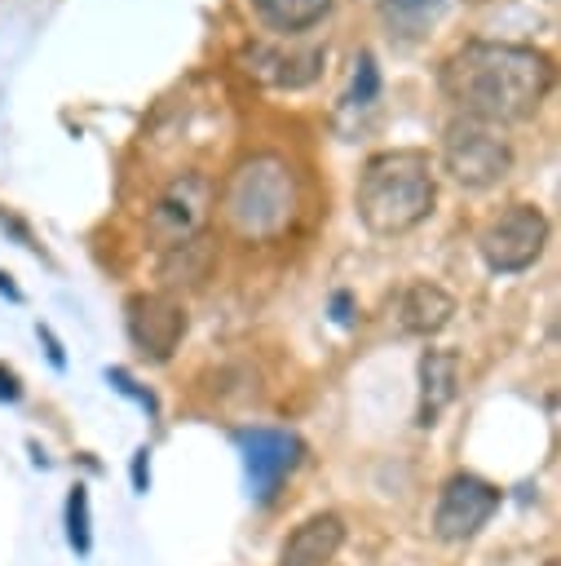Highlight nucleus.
I'll return each instance as SVG.
<instances>
[{
    "instance_id": "nucleus-22",
    "label": "nucleus",
    "mask_w": 561,
    "mask_h": 566,
    "mask_svg": "<svg viewBox=\"0 0 561 566\" xmlns=\"http://www.w3.org/2000/svg\"><path fill=\"white\" fill-rule=\"evenodd\" d=\"M18 394H22V389H18V380H13V376L0 367V398H4V402H13Z\"/></svg>"
},
{
    "instance_id": "nucleus-16",
    "label": "nucleus",
    "mask_w": 561,
    "mask_h": 566,
    "mask_svg": "<svg viewBox=\"0 0 561 566\" xmlns=\"http://www.w3.org/2000/svg\"><path fill=\"white\" fill-rule=\"evenodd\" d=\"M380 13L398 35L415 40L437 27V18L446 13V0H380Z\"/></svg>"
},
{
    "instance_id": "nucleus-10",
    "label": "nucleus",
    "mask_w": 561,
    "mask_h": 566,
    "mask_svg": "<svg viewBox=\"0 0 561 566\" xmlns=\"http://www.w3.org/2000/svg\"><path fill=\"white\" fill-rule=\"evenodd\" d=\"M239 451H243L247 486L256 500H269L278 491V482L300 464V438L287 429H243Z\"/></svg>"
},
{
    "instance_id": "nucleus-3",
    "label": "nucleus",
    "mask_w": 561,
    "mask_h": 566,
    "mask_svg": "<svg viewBox=\"0 0 561 566\" xmlns=\"http://www.w3.org/2000/svg\"><path fill=\"white\" fill-rule=\"evenodd\" d=\"M433 199H437L433 168H428V155H420V150H384V155L367 159L358 190H353L358 221L371 234L415 230L433 212Z\"/></svg>"
},
{
    "instance_id": "nucleus-20",
    "label": "nucleus",
    "mask_w": 561,
    "mask_h": 566,
    "mask_svg": "<svg viewBox=\"0 0 561 566\" xmlns=\"http://www.w3.org/2000/svg\"><path fill=\"white\" fill-rule=\"evenodd\" d=\"M146 486H150V451L141 447V451L133 455V491H141V495H146Z\"/></svg>"
},
{
    "instance_id": "nucleus-18",
    "label": "nucleus",
    "mask_w": 561,
    "mask_h": 566,
    "mask_svg": "<svg viewBox=\"0 0 561 566\" xmlns=\"http://www.w3.org/2000/svg\"><path fill=\"white\" fill-rule=\"evenodd\" d=\"M358 71H353V88H349V106H371L375 102V93H380V75H375V62H371V53H362L358 62H353Z\"/></svg>"
},
{
    "instance_id": "nucleus-2",
    "label": "nucleus",
    "mask_w": 561,
    "mask_h": 566,
    "mask_svg": "<svg viewBox=\"0 0 561 566\" xmlns=\"http://www.w3.org/2000/svg\"><path fill=\"white\" fill-rule=\"evenodd\" d=\"M300 186L283 155H247L221 186V217L243 243H269L292 230Z\"/></svg>"
},
{
    "instance_id": "nucleus-23",
    "label": "nucleus",
    "mask_w": 561,
    "mask_h": 566,
    "mask_svg": "<svg viewBox=\"0 0 561 566\" xmlns=\"http://www.w3.org/2000/svg\"><path fill=\"white\" fill-rule=\"evenodd\" d=\"M331 310H336V323H349V318H353V314H349V296H345V292H336Z\"/></svg>"
},
{
    "instance_id": "nucleus-25",
    "label": "nucleus",
    "mask_w": 561,
    "mask_h": 566,
    "mask_svg": "<svg viewBox=\"0 0 561 566\" xmlns=\"http://www.w3.org/2000/svg\"><path fill=\"white\" fill-rule=\"evenodd\" d=\"M543 566H557V562H543Z\"/></svg>"
},
{
    "instance_id": "nucleus-12",
    "label": "nucleus",
    "mask_w": 561,
    "mask_h": 566,
    "mask_svg": "<svg viewBox=\"0 0 561 566\" xmlns=\"http://www.w3.org/2000/svg\"><path fill=\"white\" fill-rule=\"evenodd\" d=\"M340 544H345V522L336 513H314L287 535L278 566H327L340 553Z\"/></svg>"
},
{
    "instance_id": "nucleus-6",
    "label": "nucleus",
    "mask_w": 561,
    "mask_h": 566,
    "mask_svg": "<svg viewBox=\"0 0 561 566\" xmlns=\"http://www.w3.org/2000/svg\"><path fill=\"white\" fill-rule=\"evenodd\" d=\"M543 243H548V217L534 208V203H512L504 208L477 239L481 248V261L495 270V274H517V270H530L539 256H543Z\"/></svg>"
},
{
    "instance_id": "nucleus-14",
    "label": "nucleus",
    "mask_w": 561,
    "mask_h": 566,
    "mask_svg": "<svg viewBox=\"0 0 561 566\" xmlns=\"http://www.w3.org/2000/svg\"><path fill=\"white\" fill-rule=\"evenodd\" d=\"M331 4H336V0H252L256 18H261L274 35H283V40H296V35H305L309 27H318V22L331 13Z\"/></svg>"
},
{
    "instance_id": "nucleus-4",
    "label": "nucleus",
    "mask_w": 561,
    "mask_h": 566,
    "mask_svg": "<svg viewBox=\"0 0 561 566\" xmlns=\"http://www.w3.org/2000/svg\"><path fill=\"white\" fill-rule=\"evenodd\" d=\"M442 164L446 172L468 186V190H486L495 186L499 177H508L512 168V146L504 137L499 124H486V119H451L446 133H442Z\"/></svg>"
},
{
    "instance_id": "nucleus-19",
    "label": "nucleus",
    "mask_w": 561,
    "mask_h": 566,
    "mask_svg": "<svg viewBox=\"0 0 561 566\" xmlns=\"http://www.w3.org/2000/svg\"><path fill=\"white\" fill-rule=\"evenodd\" d=\"M106 380H110V385H115V389H119V394H128V398H137V402H141V407H146V411H150V416H155V398H150V394H146V389H137V385H133V376H128V371H119V367H110V371H106Z\"/></svg>"
},
{
    "instance_id": "nucleus-17",
    "label": "nucleus",
    "mask_w": 561,
    "mask_h": 566,
    "mask_svg": "<svg viewBox=\"0 0 561 566\" xmlns=\"http://www.w3.org/2000/svg\"><path fill=\"white\" fill-rule=\"evenodd\" d=\"M66 539H71V548L84 557L88 548H93V531H88V491L75 482L71 486V495H66Z\"/></svg>"
},
{
    "instance_id": "nucleus-8",
    "label": "nucleus",
    "mask_w": 561,
    "mask_h": 566,
    "mask_svg": "<svg viewBox=\"0 0 561 566\" xmlns=\"http://www.w3.org/2000/svg\"><path fill=\"white\" fill-rule=\"evenodd\" d=\"M124 318H128V340L150 363H168L177 354L186 327H190L186 305L177 296H168V292H137V296H128V314Z\"/></svg>"
},
{
    "instance_id": "nucleus-24",
    "label": "nucleus",
    "mask_w": 561,
    "mask_h": 566,
    "mask_svg": "<svg viewBox=\"0 0 561 566\" xmlns=\"http://www.w3.org/2000/svg\"><path fill=\"white\" fill-rule=\"evenodd\" d=\"M0 292H4V296H9V301H22V292H18V287H13V283H9V274H0Z\"/></svg>"
},
{
    "instance_id": "nucleus-15",
    "label": "nucleus",
    "mask_w": 561,
    "mask_h": 566,
    "mask_svg": "<svg viewBox=\"0 0 561 566\" xmlns=\"http://www.w3.org/2000/svg\"><path fill=\"white\" fill-rule=\"evenodd\" d=\"M208 265H212V248H208V239L199 234V239H190V243L163 252L159 279H163V287H181V283L190 287V283H199V279L208 274Z\"/></svg>"
},
{
    "instance_id": "nucleus-7",
    "label": "nucleus",
    "mask_w": 561,
    "mask_h": 566,
    "mask_svg": "<svg viewBox=\"0 0 561 566\" xmlns=\"http://www.w3.org/2000/svg\"><path fill=\"white\" fill-rule=\"evenodd\" d=\"M239 66H243L247 80H256L265 88L296 93V88H309L322 75L327 44H314V40H261V44L239 49Z\"/></svg>"
},
{
    "instance_id": "nucleus-9",
    "label": "nucleus",
    "mask_w": 561,
    "mask_h": 566,
    "mask_svg": "<svg viewBox=\"0 0 561 566\" xmlns=\"http://www.w3.org/2000/svg\"><path fill=\"white\" fill-rule=\"evenodd\" d=\"M499 509V491L486 482V478H477V473H455L446 486H442V495H437V509H433V531H437V539H468V535H477L486 522H490V513Z\"/></svg>"
},
{
    "instance_id": "nucleus-13",
    "label": "nucleus",
    "mask_w": 561,
    "mask_h": 566,
    "mask_svg": "<svg viewBox=\"0 0 561 566\" xmlns=\"http://www.w3.org/2000/svg\"><path fill=\"white\" fill-rule=\"evenodd\" d=\"M455 371H459V363L446 349H428L420 358V407H415V424L420 429L437 424L442 407L455 398Z\"/></svg>"
},
{
    "instance_id": "nucleus-21",
    "label": "nucleus",
    "mask_w": 561,
    "mask_h": 566,
    "mask_svg": "<svg viewBox=\"0 0 561 566\" xmlns=\"http://www.w3.org/2000/svg\"><path fill=\"white\" fill-rule=\"evenodd\" d=\"M35 332H40V340H44V349H49V358H53V367H66V354H62V345H57V336H53V332H49L44 323H40Z\"/></svg>"
},
{
    "instance_id": "nucleus-11",
    "label": "nucleus",
    "mask_w": 561,
    "mask_h": 566,
    "mask_svg": "<svg viewBox=\"0 0 561 566\" xmlns=\"http://www.w3.org/2000/svg\"><path fill=\"white\" fill-rule=\"evenodd\" d=\"M393 318L411 336H433V332H442L455 318V296L446 287H437V283H406L398 292Z\"/></svg>"
},
{
    "instance_id": "nucleus-1",
    "label": "nucleus",
    "mask_w": 561,
    "mask_h": 566,
    "mask_svg": "<svg viewBox=\"0 0 561 566\" xmlns=\"http://www.w3.org/2000/svg\"><path fill=\"white\" fill-rule=\"evenodd\" d=\"M552 88V62L530 44L473 40L442 66V93L455 111L486 124H517L539 111Z\"/></svg>"
},
{
    "instance_id": "nucleus-5",
    "label": "nucleus",
    "mask_w": 561,
    "mask_h": 566,
    "mask_svg": "<svg viewBox=\"0 0 561 566\" xmlns=\"http://www.w3.org/2000/svg\"><path fill=\"white\" fill-rule=\"evenodd\" d=\"M212 203H216V186H212L208 172H199V168L177 172L155 195V203H150V217H146L150 243L159 252H168V248H181V243L199 239L203 226H208V217H212Z\"/></svg>"
}]
</instances>
